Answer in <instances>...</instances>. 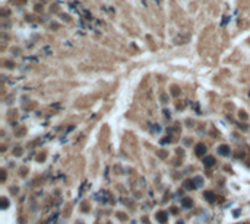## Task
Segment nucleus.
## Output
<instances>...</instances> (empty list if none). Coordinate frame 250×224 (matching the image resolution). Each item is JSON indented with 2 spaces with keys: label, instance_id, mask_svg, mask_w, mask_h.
Segmentation results:
<instances>
[{
  "label": "nucleus",
  "instance_id": "nucleus-1",
  "mask_svg": "<svg viewBox=\"0 0 250 224\" xmlns=\"http://www.w3.org/2000/svg\"><path fill=\"white\" fill-rule=\"evenodd\" d=\"M167 215H168V214H167L165 211H158V213H157V220H158L160 223H165Z\"/></svg>",
  "mask_w": 250,
  "mask_h": 224
},
{
  "label": "nucleus",
  "instance_id": "nucleus-2",
  "mask_svg": "<svg viewBox=\"0 0 250 224\" xmlns=\"http://www.w3.org/2000/svg\"><path fill=\"white\" fill-rule=\"evenodd\" d=\"M205 198H206L208 202H213V201L216 199V195H215L213 192H211V191H206V192H205Z\"/></svg>",
  "mask_w": 250,
  "mask_h": 224
},
{
  "label": "nucleus",
  "instance_id": "nucleus-3",
  "mask_svg": "<svg viewBox=\"0 0 250 224\" xmlns=\"http://www.w3.org/2000/svg\"><path fill=\"white\" fill-rule=\"evenodd\" d=\"M203 164L206 166V167H211V166H213L215 164V159L211 156V157H205L203 159Z\"/></svg>",
  "mask_w": 250,
  "mask_h": 224
},
{
  "label": "nucleus",
  "instance_id": "nucleus-4",
  "mask_svg": "<svg viewBox=\"0 0 250 224\" xmlns=\"http://www.w3.org/2000/svg\"><path fill=\"white\" fill-rule=\"evenodd\" d=\"M218 153L222 154V156H228V154H230V147H228V146H219Z\"/></svg>",
  "mask_w": 250,
  "mask_h": 224
},
{
  "label": "nucleus",
  "instance_id": "nucleus-5",
  "mask_svg": "<svg viewBox=\"0 0 250 224\" xmlns=\"http://www.w3.org/2000/svg\"><path fill=\"white\" fill-rule=\"evenodd\" d=\"M205 153H206V147H205L203 144L196 146V154H198V156H203Z\"/></svg>",
  "mask_w": 250,
  "mask_h": 224
},
{
  "label": "nucleus",
  "instance_id": "nucleus-6",
  "mask_svg": "<svg viewBox=\"0 0 250 224\" xmlns=\"http://www.w3.org/2000/svg\"><path fill=\"white\" fill-rule=\"evenodd\" d=\"M183 207H184V208H192V207H193V201H192L190 198H184V199H183Z\"/></svg>",
  "mask_w": 250,
  "mask_h": 224
},
{
  "label": "nucleus",
  "instance_id": "nucleus-7",
  "mask_svg": "<svg viewBox=\"0 0 250 224\" xmlns=\"http://www.w3.org/2000/svg\"><path fill=\"white\" fill-rule=\"evenodd\" d=\"M184 186L187 188V189H195L196 185H195V181H187V184H186Z\"/></svg>",
  "mask_w": 250,
  "mask_h": 224
},
{
  "label": "nucleus",
  "instance_id": "nucleus-8",
  "mask_svg": "<svg viewBox=\"0 0 250 224\" xmlns=\"http://www.w3.org/2000/svg\"><path fill=\"white\" fill-rule=\"evenodd\" d=\"M195 185H196V188H201L203 185V179L202 178H196L195 179Z\"/></svg>",
  "mask_w": 250,
  "mask_h": 224
},
{
  "label": "nucleus",
  "instance_id": "nucleus-9",
  "mask_svg": "<svg viewBox=\"0 0 250 224\" xmlns=\"http://www.w3.org/2000/svg\"><path fill=\"white\" fill-rule=\"evenodd\" d=\"M1 207H3V208L7 207V199H6V198H3V205H1Z\"/></svg>",
  "mask_w": 250,
  "mask_h": 224
},
{
  "label": "nucleus",
  "instance_id": "nucleus-10",
  "mask_svg": "<svg viewBox=\"0 0 250 224\" xmlns=\"http://www.w3.org/2000/svg\"><path fill=\"white\" fill-rule=\"evenodd\" d=\"M173 93H174V95H178V90H177V87H173Z\"/></svg>",
  "mask_w": 250,
  "mask_h": 224
},
{
  "label": "nucleus",
  "instance_id": "nucleus-11",
  "mask_svg": "<svg viewBox=\"0 0 250 224\" xmlns=\"http://www.w3.org/2000/svg\"><path fill=\"white\" fill-rule=\"evenodd\" d=\"M177 224H184L183 221H177Z\"/></svg>",
  "mask_w": 250,
  "mask_h": 224
}]
</instances>
